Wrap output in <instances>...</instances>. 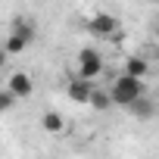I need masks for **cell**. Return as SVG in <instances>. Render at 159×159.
<instances>
[{
    "mask_svg": "<svg viewBox=\"0 0 159 159\" xmlns=\"http://www.w3.org/2000/svg\"><path fill=\"white\" fill-rule=\"evenodd\" d=\"M10 34H16V38H22V41H34V22L31 19H13V25H10Z\"/></svg>",
    "mask_w": 159,
    "mask_h": 159,
    "instance_id": "obj_9",
    "label": "cell"
},
{
    "mask_svg": "<svg viewBox=\"0 0 159 159\" xmlns=\"http://www.w3.org/2000/svg\"><path fill=\"white\" fill-rule=\"evenodd\" d=\"M116 103H112V97H109V91H94V97H91V109H97V112H109Z\"/></svg>",
    "mask_w": 159,
    "mask_h": 159,
    "instance_id": "obj_10",
    "label": "cell"
},
{
    "mask_svg": "<svg viewBox=\"0 0 159 159\" xmlns=\"http://www.w3.org/2000/svg\"><path fill=\"white\" fill-rule=\"evenodd\" d=\"M122 75H131V78H140V81H143V75H150V62L143 56H125Z\"/></svg>",
    "mask_w": 159,
    "mask_h": 159,
    "instance_id": "obj_6",
    "label": "cell"
},
{
    "mask_svg": "<svg viewBox=\"0 0 159 159\" xmlns=\"http://www.w3.org/2000/svg\"><path fill=\"white\" fill-rule=\"evenodd\" d=\"M41 131H47V134H62V131H66V119H62L56 109H47V112H41Z\"/></svg>",
    "mask_w": 159,
    "mask_h": 159,
    "instance_id": "obj_8",
    "label": "cell"
},
{
    "mask_svg": "<svg viewBox=\"0 0 159 159\" xmlns=\"http://www.w3.org/2000/svg\"><path fill=\"white\" fill-rule=\"evenodd\" d=\"M156 31H159V19H156Z\"/></svg>",
    "mask_w": 159,
    "mask_h": 159,
    "instance_id": "obj_13",
    "label": "cell"
},
{
    "mask_svg": "<svg viewBox=\"0 0 159 159\" xmlns=\"http://www.w3.org/2000/svg\"><path fill=\"white\" fill-rule=\"evenodd\" d=\"M13 106H16V97L3 88V91H0V112H7V109H13Z\"/></svg>",
    "mask_w": 159,
    "mask_h": 159,
    "instance_id": "obj_12",
    "label": "cell"
},
{
    "mask_svg": "<svg viewBox=\"0 0 159 159\" xmlns=\"http://www.w3.org/2000/svg\"><path fill=\"white\" fill-rule=\"evenodd\" d=\"M75 75H78V78H84V81H94L97 75H103V56H100V50H94V47L78 50Z\"/></svg>",
    "mask_w": 159,
    "mask_h": 159,
    "instance_id": "obj_2",
    "label": "cell"
},
{
    "mask_svg": "<svg viewBox=\"0 0 159 159\" xmlns=\"http://www.w3.org/2000/svg\"><path fill=\"white\" fill-rule=\"evenodd\" d=\"M94 91H97L94 81H84V78H78V75H72L69 81H66V97L72 103H91Z\"/></svg>",
    "mask_w": 159,
    "mask_h": 159,
    "instance_id": "obj_3",
    "label": "cell"
},
{
    "mask_svg": "<svg viewBox=\"0 0 159 159\" xmlns=\"http://www.w3.org/2000/svg\"><path fill=\"white\" fill-rule=\"evenodd\" d=\"M88 31L97 34V38H116V31H119V19L109 16V13H94V16L88 19Z\"/></svg>",
    "mask_w": 159,
    "mask_h": 159,
    "instance_id": "obj_4",
    "label": "cell"
},
{
    "mask_svg": "<svg viewBox=\"0 0 159 159\" xmlns=\"http://www.w3.org/2000/svg\"><path fill=\"white\" fill-rule=\"evenodd\" d=\"M7 91H10L16 100L31 97V94H34V81H31V75H28V72H13V75L7 78Z\"/></svg>",
    "mask_w": 159,
    "mask_h": 159,
    "instance_id": "obj_5",
    "label": "cell"
},
{
    "mask_svg": "<svg viewBox=\"0 0 159 159\" xmlns=\"http://www.w3.org/2000/svg\"><path fill=\"white\" fill-rule=\"evenodd\" d=\"M28 47V41H22V38H16V34H7V41H3V53L7 56H16V53H22Z\"/></svg>",
    "mask_w": 159,
    "mask_h": 159,
    "instance_id": "obj_11",
    "label": "cell"
},
{
    "mask_svg": "<svg viewBox=\"0 0 159 159\" xmlns=\"http://www.w3.org/2000/svg\"><path fill=\"white\" fill-rule=\"evenodd\" d=\"M109 97H112V103L116 106H131V103H137L140 97H147V88H143V81L140 78H131V75H116V81H112V88H109Z\"/></svg>",
    "mask_w": 159,
    "mask_h": 159,
    "instance_id": "obj_1",
    "label": "cell"
},
{
    "mask_svg": "<svg viewBox=\"0 0 159 159\" xmlns=\"http://www.w3.org/2000/svg\"><path fill=\"white\" fill-rule=\"evenodd\" d=\"M128 112H131L134 119H140V122H150V119H156V100L140 97L137 103H131V106H128Z\"/></svg>",
    "mask_w": 159,
    "mask_h": 159,
    "instance_id": "obj_7",
    "label": "cell"
}]
</instances>
